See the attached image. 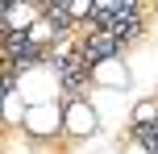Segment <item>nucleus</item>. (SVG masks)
<instances>
[{"instance_id": "nucleus-1", "label": "nucleus", "mask_w": 158, "mask_h": 154, "mask_svg": "<svg viewBox=\"0 0 158 154\" xmlns=\"http://www.w3.org/2000/svg\"><path fill=\"white\" fill-rule=\"evenodd\" d=\"M58 83H63V75H58L54 67L29 63V67H21L13 92L25 100V108H33V104H58Z\"/></svg>"}, {"instance_id": "nucleus-2", "label": "nucleus", "mask_w": 158, "mask_h": 154, "mask_svg": "<svg viewBox=\"0 0 158 154\" xmlns=\"http://www.w3.org/2000/svg\"><path fill=\"white\" fill-rule=\"evenodd\" d=\"M63 125H67V138H75V142H83V138H92V133H100V113H96V104L92 100H67L63 104Z\"/></svg>"}, {"instance_id": "nucleus-3", "label": "nucleus", "mask_w": 158, "mask_h": 154, "mask_svg": "<svg viewBox=\"0 0 158 154\" xmlns=\"http://www.w3.org/2000/svg\"><path fill=\"white\" fill-rule=\"evenodd\" d=\"M21 133H29V138H54V133H67L63 104H33V108H25Z\"/></svg>"}, {"instance_id": "nucleus-4", "label": "nucleus", "mask_w": 158, "mask_h": 154, "mask_svg": "<svg viewBox=\"0 0 158 154\" xmlns=\"http://www.w3.org/2000/svg\"><path fill=\"white\" fill-rule=\"evenodd\" d=\"M92 83H96V88L117 92V88L129 83V67L121 63V58H100V63H92Z\"/></svg>"}, {"instance_id": "nucleus-5", "label": "nucleus", "mask_w": 158, "mask_h": 154, "mask_svg": "<svg viewBox=\"0 0 158 154\" xmlns=\"http://www.w3.org/2000/svg\"><path fill=\"white\" fill-rule=\"evenodd\" d=\"M129 121H133V129H146L150 121H158V100H137L133 113H129Z\"/></svg>"}, {"instance_id": "nucleus-6", "label": "nucleus", "mask_w": 158, "mask_h": 154, "mask_svg": "<svg viewBox=\"0 0 158 154\" xmlns=\"http://www.w3.org/2000/svg\"><path fill=\"white\" fill-rule=\"evenodd\" d=\"M50 38H54V25H50V21H46V17H42V21H38V25H33V29H29V33H25V42H29V46H46V42H50Z\"/></svg>"}, {"instance_id": "nucleus-7", "label": "nucleus", "mask_w": 158, "mask_h": 154, "mask_svg": "<svg viewBox=\"0 0 158 154\" xmlns=\"http://www.w3.org/2000/svg\"><path fill=\"white\" fill-rule=\"evenodd\" d=\"M121 154H150V146H146L142 133H129V138L121 142Z\"/></svg>"}, {"instance_id": "nucleus-8", "label": "nucleus", "mask_w": 158, "mask_h": 154, "mask_svg": "<svg viewBox=\"0 0 158 154\" xmlns=\"http://www.w3.org/2000/svg\"><path fill=\"white\" fill-rule=\"evenodd\" d=\"M63 13H67V17H75V21H79V17H87V13H92V0H71V4H67Z\"/></svg>"}, {"instance_id": "nucleus-9", "label": "nucleus", "mask_w": 158, "mask_h": 154, "mask_svg": "<svg viewBox=\"0 0 158 154\" xmlns=\"http://www.w3.org/2000/svg\"><path fill=\"white\" fill-rule=\"evenodd\" d=\"M96 154H121V146H100Z\"/></svg>"}, {"instance_id": "nucleus-10", "label": "nucleus", "mask_w": 158, "mask_h": 154, "mask_svg": "<svg viewBox=\"0 0 158 154\" xmlns=\"http://www.w3.org/2000/svg\"><path fill=\"white\" fill-rule=\"evenodd\" d=\"M50 4H54V8H67V4H71V0H50Z\"/></svg>"}]
</instances>
